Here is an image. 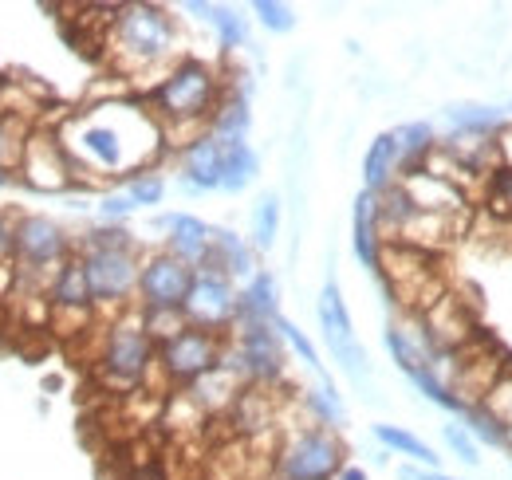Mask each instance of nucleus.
<instances>
[{"mask_svg": "<svg viewBox=\"0 0 512 480\" xmlns=\"http://www.w3.org/2000/svg\"><path fill=\"white\" fill-rule=\"evenodd\" d=\"M205 272H221V276H229L233 284L237 280H253L256 272V248L249 240L241 237V233H233V229H213V248H209V260L201 264ZM197 268V272H201Z\"/></svg>", "mask_w": 512, "mask_h": 480, "instance_id": "nucleus-19", "label": "nucleus"}, {"mask_svg": "<svg viewBox=\"0 0 512 480\" xmlns=\"http://www.w3.org/2000/svg\"><path fill=\"white\" fill-rule=\"evenodd\" d=\"M154 229L166 233V252L178 256L182 264L201 268L209 260L213 229L201 217H193V213H162V217H154Z\"/></svg>", "mask_w": 512, "mask_h": 480, "instance_id": "nucleus-15", "label": "nucleus"}, {"mask_svg": "<svg viewBox=\"0 0 512 480\" xmlns=\"http://www.w3.org/2000/svg\"><path fill=\"white\" fill-rule=\"evenodd\" d=\"M48 303H52L56 315H67L79 327H87V319L95 311V300H91V284H87V272H83L79 252L67 264H60L56 276L48 280Z\"/></svg>", "mask_w": 512, "mask_h": 480, "instance_id": "nucleus-16", "label": "nucleus"}, {"mask_svg": "<svg viewBox=\"0 0 512 480\" xmlns=\"http://www.w3.org/2000/svg\"><path fill=\"white\" fill-rule=\"evenodd\" d=\"M485 201L497 217H512V166H493L485 178Z\"/></svg>", "mask_w": 512, "mask_h": 480, "instance_id": "nucleus-34", "label": "nucleus"}, {"mask_svg": "<svg viewBox=\"0 0 512 480\" xmlns=\"http://www.w3.org/2000/svg\"><path fill=\"white\" fill-rule=\"evenodd\" d=\"M280 315V288L272 272H256L237 296V323H276Z\"/></svg>", "mask_w": 512, "mask_h": 480, "instance_id": "nucleus-24", "label": "nucleus"}, {"mask_svg": "<svg viewBox=\"0 0 512 480\" xmlns=\"http://www.w3.org/2000/svg\"><path fill=\"white\" fill-rule=\"evenodd\" d=\"M75 178L83 174H107V178H134L150 170V162L162 154L166 138L162 126L150 115L146 103L107 99L91 111H79L60 130Z\"/></svg>", "mask_w": 512, "mask_h": 480, "instance_id": "nucleus-1", "label": "nucleus"}, {"mask_svg": "<svg viewBox=\"0 0 512 480\" xmlns=\"http://www.w3.org/2000/svg\"><path fill=\"white\" fill-rule=\"evenodd\" d=\"M260 174V158L249 142L225 146V170H221V193H245Z\"/></svg>", "mask_w": 512, "mask_h": 480, "instance_id": "nucleus-28", "label": "nucleus"}, {"mask_svg": "<svg viewBox=\"0 0 512 480\" xmlns=\"http://www.w3.org/2000/svg\"><path fill=\"white\" fill-rule=\"evenodd\" d=\"M383 225H379V193H359L355 197V209H351V248H355V260L371 272L383 268Z\"/></svg>", "mask_w": 512, "mask_h": 480, "instance_id": "nucleus-18", "label": "nucleus"}, {"mask_svg": "<svg viewBox=\"0 0 512 480\" xmlns=\"http://www.w3.org/2000/svg\"><path fill=\"white\" fill-rule=\"evenodd\" d=\"M130 480H166V477H162V469H158V465H142V469H134V477Z\"/></svg>", "mask_w": 512, "mask_h": 480, "instance_id": "nucleus-43", "label": "nucleus"}, {"mask_svg": "<svg viewBox=\"0 0 512 480\" xmlns=\"http://www.w3.org/2000/svg\"><path fill=\"white\" fill-rule=\"evenodd\" d=\"M12 181H16V174H12V170H4V166H0V189H8V185H12Z\"/></svg>", "mask_w": 512, "mask_h": 480, "instance_id": "nucleus-44", "label": "nucleus"}, {"mask_svg": "<svg viewBox=\"0 0 512 480\" xmlns=\"http://www.w3.org/2000/svg\"><path fill=\"white\" fill-rule=\"evenodd\" d=\"M461 425L477 437V441H485V445H497V449H512V437H509V425H501V421L493 418L481 402H469L465 406V414H461Z\"/></svg>", "mask_w": 512, "mask_h": 480, "instance_id": "nucleus-30", "label": "nucleus"}, {"mask_svg": "<svg viewBox=\"0 0 512 480\" xmlns=\"http://www.w3.org/2000/svg\"><path fill=\"white\" fill-rule=\"evenodd\" d=\"M280 237V193H260L253 205V229H249V244L256 252H268Z\"/></svg>", "mask_w": 512, "mask_h": 480, "instance_id": "nucleus-29", "label": "nucleus"}, {"mask_svg": "<svg viewBox=\"0 0 512 480\" xmlns=\"http://www.w3.org/2000/svg\"><path fill=\"white\" fill-rule=\"evenodd\" d=\"M509 437H512V429H509Z\"/></svg>", "mask_w": 512, "mask_h": 480, "instance_id": "nucleus-47", "label": "nucleus"}, {"mask_svg": "<svg viewBox=\"0 0 512 480\" xmlns=\"http://www.w3.org/2000/svg\"><path fill=\"white\" fill-rule=\"evenodd\" d=\"M225 366L245 378V386H272L284 374V339L276 323H237L233 343L225 339Z\"/></svg>", "mask_w": 512, "mask_h": 480, "instance_id": "nucleus-8", "label": "nucleus"}, {"mask_svg": "<svg viewBox=\"0 0 512 480\" xmlns=\"http://www.w3.org/2000/svg\"><path fill=\"white\" fill-rule=\"evenodd\" d=\"M197 268L182 264L166 248L142 256V276H138V311H182L190 300Z\"/></svg>", "mask_w": 512, "mask_h": 480, "instance_id": "nucleus-11", "label": "nucleus"}, {"mask_svg": "<svg viewBox=\"0 0 512 480\" xmlns=\"http://www.w3.org/2000/svg\"><path fill=\"white\" fill-rule=\"evenodd\" d=\"M186 394H190V398L201 406V410H205V414H221V410L237 406V398L245 394V378L221 362L217 370L201 374L193 386H186Z\"/></svg>", "mask_w": 512, "mask_h": 480, "instance_id": "nucleus-20", "label": "nucleus"}, {"mask_svg": "<svg viewBox=\"0 0 512 480\" xmlns=\"http://www.w3.org/2000/svg\"><path fill=\"white\" fill-rule=\"evenodd\" d=\"M253 16L260 20V28L272 32V36H288L296 28V12L284 0H253Z\"/></svg>", "mask_w": 512, "mask_h": 480, "instance_id": "nucleus-35", "label": "nucleus"}, {"mask_svg": "<svg viewBox=\"0 0 512 480\" xmlns=\"http://www.w3.org/2000/svg\"><path fill=\"white\" fill-rule=\"evenodd\" d=\"M182 8H186L190 16H197V20H205V24L217 32V44H221L225 52L249 48V24H245V16H241L237 8H229V4H209V0H186Z\"/></svg>", "mask_w": 512, "mask_h": 480, "instance_id": "nucleus-21", "label": "nucleus"}, {"mask_svg": "<svg viewBox=\"0 0 512 480\" xmlns=\"http://www.w3.org/2000/svg\"><path fill=\"white\" fill-rule=\"evenodd\" d=\"M481 406L501 421V425H509L512 429V370H505V374L493 382V390H489V398H485Z\"/></svg>", "mask_w": 512, "mask_h": 480, "instance_id": "nucleus-39", "label": "nucleus"}, {"mask_svg": "<svg viewBox=\"0 0 512 480\" xmlns=\"http://www.w3.org/2000/svg\"><path fill=\"white\" fill-rule=\"evenodd\" d=\"M28 126L24 119H12V115H4L0 111V166L4 170H20V162H24V146H28Z\"/></svg>", "mask_w": 512, "mask_h": 480, "instance_id": "nucleus-32", "label": "nucleus"}, {"mask_svg": "<svg viewBox=\"0 0 512 480\" xmlns=\"http://www.w3.org/2000/svg\"><path fill=\"white\" fill-rule=\"evenodd\" d=\"M276 331H280V339H284V343H288V347L300 355V362H304L308 370H316V374H320V382H331V378H327V370H323V362H320V351L312 347V339H308V335H304V331H300L292 319L276 315Z\"/></svg>", "mask_w": 512, "mask_h": 480, "instance_id": "nucleus-33", "label": "nucleus"}, {"mask_svg": "<svg viewBox=\"0 0 512 480\" xmlns=\"http://www.w3.org/2000/svg\"><path fill=\"white\" fill-rule=\"evenodd\" d=\"M107 48L119 71L127 75L150 67H174L178 24L162 4H119L107 28Z\"/></svg>", "mask_w": 512, "mask_h": 480, "instance_id": "nucleus-3", "label": "nucleus"}, {"mask_svg": "<svg viewBox=\"0 0 512 480\" xmlns=\"http://www.w3.org/2000/svg\"><path fill=\"white\" fill-rule=\"evenodd\" d=\"M142 315V327H146V335L162 347V343H170L174 335H182L190 323H186V315L182 311H138Z\"/></svg>", "mask_w": 512, "mask_h": 480, "instance_id": "nucleus-36", "label": "nucleus"}, {"mask_svg": "<svg viewBox=\"0 0 512 480\" xmlns=\"http://www.w3.org/2000/svg\"><path fill=\"white\" fill-rule=\"evenodd\" d=\"M127 197L138 209H142V205H158V201L166 197V178H162L158 170H142V174L127 178Z\"/></svg>", "mask_w": 512, "mask_h": 480, "instance_id": "nucleus-38", "label": "nucleus"}, {"mask_svg": "<svg viewBox=\"0 0 512 480\" xmlns=\"http://www.w3.org/2000/svg\"><path fill=\"white\" fill-rule=\"evenodd\" d=\"M390 134H394V146H398V178L426 170L430 154L438 150V134H434V126L418 119V122H402V126H394Z\"/></svg>", "mask_w": 512, "mask_h": 480, "instance_id": "nucleus-22", "label": "nucleus"}, {"mask_svg": "<svg viewBox=\"0 0 512 480\" xmlns=\"http://www.w3.org/2000/svg\"><path fill=\"white\" fill-rule=\"evenodd\" d=\"M316 315H320V331H323L327 351H331V359L339 362V370H343L355 386H367V382H371V359H367V347H363L359 335H355V319H351V311H347V300H343L335 276L323 280L320 300H316Z\"/></svg>", "mask_w": 512, "mask_h": 480, "instance_id": "nucleus-7", "label": "nucleus"}, {"mask_svg": "<svg viewBox=\"0 0 512 480\" xmlns=\"http://www.w3.org/2000/svg\"><path fill=\"white\" fill-rule=\"evenodd\" d=\"M347 449L339 441L335 429L308 425V429H292L276 453V480H331L347 461Z\"/></svg>", "mask_w": 512, "mask_h": 480, "instance_id": "nucleus-6", "label": "nucleus"}, {"mask_svg": "<svg viewBox=\"0 0 512 480\" xmlns=\"http://www.w3.org/2000/svg\"><path fill=\"white\" fill-rule=\"evenodd\" d=\"M449 138H497L509 122L501 107H481V103H453L446 107Z\"/></svg>", "mask_w": 512, "mask_h": 480, "instance_id": "nucleus-23", "label": "nucleus"}, {"mask_svg": "<svg viewBox=\"0 0 512 480\" xmlns=\"http://www.w3.org/2000/svg\"><path fill=\"white\" fill-rule=\"evenodd\" d=\"M221 359H225V335L186 327L182 335H174L170 343L158 347V374H162V382L193 386L201 374L217 370Z\"/></svg>", "mask_w": 512, "mask_h": 480, "instance_id": "nucleus-10", "label": "nucleus"}, {"mask_svg": "<svg viewBox=\"0 0 512 480\" xmlns=\"http://www.w3.org/2000/svg\"><path fill=\"white\" fill-rule=\"evenodd\" d=\"M16 178H20L24 189H32V193H67L79 181L75 170H71V158H67L60 134H44V130H32L28 134L24 162H20Z\"/></svg>", "mask_w": 512, "mask_h": 480, "instance_id": "nucleus-13", "label": "nucleus"}, {"mask_svg": "<svg viewBox=\"0 0 512 480\" xmlns=\"http://www.w3.org/2000/svg\"><path fill=\"white\" fill-rule=\"evenodd\" d=\"M134 209H138V205L127 197V189H123V193H103V197H99V221H103V225H123Z\"/></svg>", "mask_w": 512, "mask_h": 480, "instance_id": "nucleus-40", "label": "nucleus"}, {"mask_svg": "<svg viewBox=\"0 0 512 480\" xmlns=\"http://www.w3.org/2000/svg\"><path fill=\"white\" fill-rule=\"evenodd\" d=\"M375 441L383 445L386 453H398V457H410V461H418V465H430V473H434V465H438V453H434L418 433H410V429H402V425L379 421V425H375Z\"/></svg>", "mask_w": 512, "mask_h": 480, "instance_id": "nucleus-27", "label": "nucleus"}, {"mask_svg": "<svg viewBox=\"0 0 512 480\" xmlns=\"http://www.w3.org/2000/svg\"><path fill=\"white\" fill-rule=\"evenodd\" d=\"M249 130H253L249 99H245V95H237V91H229V95H225V103L217 107L213 122H209V134H213L221 146H241V142L249 138Z\"/></svg>", "mask_w": 512, "mask_h": 480, "instance_id": "nucleus-26", "label": "nucleus"}, {"mask_svg": "<svg viewBox=\"0 0 512 480\" xmlns=\"http://www.w3.org/2000/svg\"><path fill=\"white\" fill-rule=\"evenodd\" d=\"M394 181H398V146H394V134L383 130V134H375V142L363 154V189L386 193Z\"/></svg>", "mask_w": 512, "mask_h": 480, "instance_id": "nucleus-25", "label": "nucleus"}, {"mask_svg": "<svg viewBox=\"0 0 512 480\" xmlns=\"http://www.w3.org/2000/svg\"><path fill=\"white\" fill-rule=\"evenodd\" d=\"M79 248L71 244L67 229L60 221L44 217V213H16V268L24 276L44 272L48 280L56 276V268L67 264Z\"/></svg>", "mask_w": 512, "mask_h": 480, "instance_id": "nucleus-9", "label": "nucleus"}, {"mask_svg": "<svg viewBox=\"0 0 512 480\" xmlns=\"http://www.w3.org/2000/svg\"><path fill=\"white\" fill-rule=\"evenodd\" d=\"M237 296L241 292L233 288L229 276L201 268L193 276L190 300L182 307V315H186V323L197 327V331H209V335H225L229 339V331L237 327Z\"/></svg>", "mask_w": 512, "mask_h": 480, "instance_id": "nucleus-12", "label": "nucleus"}, {"mask_svg": "<svg viewBox=\"0 0 512 480\" xmlns=\"http://www.w3.org/2000/svg\"><path fill=\"white\" fill-rule=\"evenodd\" d=\"M406 185V193L414 197V205L418 209H426V213H438V217H465V209H469V193L461 189V185H453V181L438 178V174H430V170H418V174H406V178H398Z\"/></svg>", "mask_w": 512, "mask_h": 480, "instance_id": "nucleus-17", "label": "nucleus"}, {"mask_svg": "<svg viewBox=\"0 0 512 480\" xmlns=\"http://www.w3.org/2000/svg\"><path fill=\"white\" fill-rule=\"evenodd\" d=\"M79 260H83L95 307L99 311H127V303L138 296V276H142L138 240H130V244H79Z\"/></svg>", "mask_w": 512, "mask_h": 480, "instance_id": "nucleus-4", "label": "nucleus"}, {"mask_svg": "<svg viewBox=\"0 0 512 480\" xmlns=\"http://www.w3.org/2000/svg\"><path fill=\"white\" fill-rule=\"evenodd\" d=\"M16 260V217L0 213V268H12Z\"/></svg>", "mask_w": 512, "mask_h": 480, "instance_id": "nucleus-41", "label": "nucleus"}, {"mask_svg": "<svg viewBox=\"0 0 512 480\" xmlns=\"http://www.w3.org/2000/svg\"><path fill=\"white\" fill-rule=\"evenodd\" d=\"M331 480H367V473H363L359 465H343V469H339Z\"/></svg>", "mask_w": 512, "mask_h": 480, "instance_id": "nucleus-42", "label": "nucleus"}, {"mask_svg": "<svg viewBox=\"0 0 512 480\" xmlns=\"http://www.w3.org/2000/svg\"><path fill=\"white\" fill-rule=\"evenodd\" d=\"M221 170H225V146L213 134H201L186 150H178V185L193 197L221 189Z\"/></svg>", "mask_w": 512, "mask_h": 480, "instance_id": "nucleus-14", "label": "nucleus"}, {"mask_svg": "<svg viewBox=\"0 0 512 480\" xmlns=\"http://www.w3.org/2000/svg\"><path fill=\"white\" fill-rule=\"evenodd\" d=\"M225 95H229V87L213 63L182 56L150 87L146 107L162 126L166 146L186 150L201 134H209V122L217 115V107L225 103Z\"/></svg>", "mask_w": 512, "mask_h": 480, "instance_id": "nucleus-2", "label": "nucleus"}, {"mask_svg": "<svg viewBox=\"0 0 512 480\" xmlns=\"http://www.w3.org/2000/svg\"><path fill=\"white\" fill-rule=\"evenodd\" d=\"M426 480H457V477H446V473H430Z\"/></svg>", "mask_w": 512, "mask_h": 480, "instance_id": "nucleus-45", "label": "nucleus"}, {"mask_svg": "<svg viewBox=\"0 0 512 480\" xmlns=\"http://www.w3.org/2000/svg\"><path fill=\"white\" fill-rule=\"evenodd\" d=\"M509 111H512V103H509Z\"/></svg>", "mask_w": 512, "mask_h": 480, "instance_id": "nucleus-46", "label": "nucleus"}, {"mask_svg": "<svg viewBox=\"0 0 512 480\" xmlns=\"http://www.w3.org/2000/svg\"><path fill=\"white\" fill-rule=\"evenodd\" d=\"M304 406L312 410V418L316 425L323 429H339L343 425V402H339V390H335V382H320L316 390H304Z\"/></svg>", "mask_w": 512, "mask_h": 480, "instance_id": "nucleus-31", "label": "nucleus"}, {"mask_svg": "<svg viewBox=\"0 0 512 480\" xmlns=\"http://www.w3.org/2000/svg\"><path fill=\"white\" fill-rule=\"evenodd\" d=\"M150 370H158V343L146 335L142 327V315L138 311H123L107 335H103V347H99V374L103 382L111 386H123L134 390L150 378Z\"/></svg>", "mask_w": 512, "mask_h": 480, "instance_id": "nucleus-5", "label": "nucleus"}, {"mask_svg": "<svg viewBox=\"0 0 512 480\" xmlns=\"http://www.w3.org/2000/svg\"><path fill=\"white\" fill-rule=\"evenodd\" d=\"M442 437H446L449 453L457 457V461H465L469 469H477L481 465V449H477V437L461 425V421H449V425H442Z\"/></svg>", "mask_w": 512, "mask_h": 480, "instance_id": "nucleus-37", "label": "nucleus"}]
</instances>
